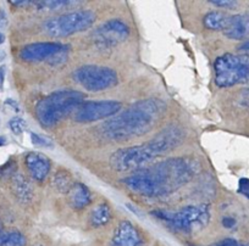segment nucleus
Returning <instances> with one entry per match:
<instances>
[{
    "label": "nucleus",
    "instance_id": "obj_32",
    "mask_svg": "<svg viewBox=\"0 0 249 246\" xmlns=\"http://www.w3.org/2000/svg\"><path fill=\"white\" fill-rule=\"evenodd\" d=\"M6 104H8V105H10L11 107H14V109H15V111H16V112H18V111H20V110H18V105L16 104V102L14 101L13 99H8V100H6Z\"/></svg>",
    "mask_w": 249,
    "mask_h": 246
},
{
    "label": "nucleus",
    "instance_id": "obj_20",
    "mask_svg": "<svg viewBox=\"0 0 249 246\" xmlns=\"http://www.w3.org/2000/svg\"><path fill=\"white\" fill-rule=\"evenodd\" d=\"M73 185L72 177L65 169H60L56 173L54 174V178H53V187L57 190L59 193L62 194H68L69 190L71 189V187Z\"/></svg>",
    "mask_w": 249,
    "mask_h": 246
},
{
    "label": "nucleus",
    "instance_id": "obj_9",
    "mask_svg": "<svg viewBox=\"0 0 249 246\" xmlns=\"http://www.w3.org/2000/svg\"><path fill=\"white\" fill-rule=\"evenodd\" d=\"M122 104L117 100H94L85 101L75 111V121L80 123H90V122L102 121L111 118L120 114Z\"/></svg>",
    "mask_w": 249,
    "mask_h": 246
},
{
    "label": "nucleus",
    "instance_id": "obj_2",
    "mask_svg": "<svg viewBox=\"0 0 249 246\" xmlns=\"http://www.w3.org/2000/svg\"><path fill=\"white\" fill-rule=\"evenodd\" d=\"M166 109V104L161 99L150 98L140 100L105 121L100 130L111 140H130L154 130L164 117Z\"/></svg>",
    "mask_w": 249,
    "mask_h": 246
},
{
    "label": "nucleus",
    "instance_id": "obj_13",
    "mask_svg": "<svg viewBox=\"0 0 249 246\" xmlns=\"http://www.w3.org/2000/svg\"><path fill=\"white\" fill-rule=\"evenodd\" d=\"M25 164L31 178L37 181L45 180L52 169V161L49 157L38 151L28 152L25 157Z\"/></svg>",
    "mask_w": 249,
    "mask_h": 246
},
{
    "label": "nucleus",
    "instance_id": "obj_23",
    "mask_svg": "<svg viewBox=\"0 0 249 246\" xmlns=\"http://www.w3.org/2000/svg\"><path fill=\"white\" fill-rule=\"evenodd\" d=\"M31 140H32V144L36 147L39 148H53L54 147V143L50 138L45 137V135L37 134V133H31Z\"/></svg>",
    "mask_w": 249,
    "mask_h": 246
},
{
    "label": "nucleus",
    "instance_id": "obj_27",
    "mask_svg": "<svg viewBox=\"0 0 249 246\" xmlns=\"http://www.w3.org/2000/svg\"><path fill=\"white\" fill-rule=\"evenodd\" d=\"M6 26H8V17L3 10H0V32L4 33Z\"/></svg>",
    "mask_w": 249,
    "mask_h": 246
},
{
    "label": "nucleus",
    "instance_id": "obj_3",
    "mask_svg": "<svg viewBox=\"0 0 249 246\" xmlns=\"http://www.w3.org/2000/svg\"><path fill=\"white\" fill-rule=\"evenodd\" d=\"M183 138L182 128L169 126L148 142L116 150L110 156V166L117 172L138 171L157 157L178 147L183 142Z\"/></svg>",
    "mask_w": 249,
    "mask_h": 246
},
{
    "label": "nucleus",
    "instance_id": "obj_14",
    "mask_svg": "<svg viewBox=\"0 0 249 246\" xmlns=\"http://www.w3.org/2000/svg\"><path fill=\"white\" fill-rule=\"evenodd\" d=\"M224 34L233 40H244L249 37V16L232 15L224 30Z\"/></svg>",
    "mask_w": 249,
    "mask_h": 246
},
{
    "label": "nucleus",
    "instance_id": "obj_33",
    "mask_svg": "<svg viewBox=\"0 0 249 246\" xmlns=\"http://www.w3.org/2000/svg\"><path fill=\"white\" fill-rule=\"evenodd\" d=\"M4 42H5V34L0 32V44H3Z\"/></svg>",
    "mask_w": 249,
    "mask_h": 246
},
{
    "label": "nucleus",
    "instance_id": "obj_15",
    "mask_svg": "<svg viewBox=\"0 0 249 246\" xmlns=\"http://www.w3.org/2000/svg\"><path fill=\"white\" fill-rule=\"evenodd\" d=\"M92 199V193L83 183H73L68 193L69 204L73 210H83L85 207L89 206Z\"/></svg>",
    "mask_w": 249,
    "mask_h": 246
},
{
    "label": "nucleus",
    "instance_id": "obj_29",
    "mask_svg": "<svg viewBox=\"0 0 249 246\" xmlns=\"http://www.w3.org/2000/svg\"><path fill=\"white\" fill-rule=\"evenodd\" d=\"M242 104L249 110V88L244 89L242 93Z\"/></svg>",
    "mask_w": 249,
    "mask_h": 246
},
{
    "label": "nucleus",
    "instance_id": "obj_35",
    "mask_svg": "<svg viewBox=\"0 0 249 246\" xmlns=\"http://www.w3.org/2000/svg\"><path fill=\"white\" fill-rule=\"evenodd\" d=\"M0 228H1V222H0Z\"/></svg>",
    "mask_w": 249,
    "mask_h": 246
},
{
    "label": "nucleus",
    "instance_id": "obj_6",
    "mask_svg": "<svg viewBox=\"0 0 249 246\" xmlns=\"http://www.w3.org/2000/svg\"><path fill=\"white\" fill-rule=\"evenodd\" d=\"M215 84L230 88L249 82V55L226 54L217 57L214 63Z\"/></svg>",
    "mask_w": 249,
    "mask_h": 246
},
{
    "label": "nucleus",
    "instance_id": "obj_25",
    "mask_svg": "<svg viewBox=\"0 0 249 246\" xmlns=\"http://www.w3.org/2000/svg\"><path fill=\"white\" fill-rule=\"evenodd\" d=\"M238 193L249 199V179L241 178L238 181Z\"/></svg>",
    "mask_w": 249,
    "mask_h": 246
},
{
    "label": "nucleus",
    "instance_id": "obj_12",
    "mask_svg": "<svg viewBox=\"0 0 249 246\" xmlns=\"http://www.w3.org/2000/svg\"><path fill=\"white\" fill-rule=\"evenodd\" d=\"M144 235L137 226L130 221H121L117 224L111 238L112 246H143Z\"/></svg>",
    "mask_w": 249,
    "mask_h": 246
},
{
    "label": "nucleus",
    "instance_id": "obj_22",
    "mask_svg": "<svg viewBox=\"0 0 249 246\" xmlns=\"http://www.w3.org/2000/svg\"><path fill=\"white\" fill-rule=\"evenodd\" d=\"M9 128L15 135H21L26 130H27V123L21 117H13L9 121Z\"/></svg>",
    "mask_w": 249,
    "mask_h": 246
},
{
    "label": "nucleus",
    "instance_id": "obj_21",
    "mask_svg": "<svg viewBox=\"0 0 249 246\" xmlns=\"http://www.w3.org/2000/svg\"><path fill=\"white\" fill-rule=\"evenodd\" d=\"M77 1H68V0H44V1H32L39 9H48V10H57V9L68 8L73 5Z\"/></svg>",
    "mask_w": 249,
    "mask_h": 246
},
{
    "label": "nucleus",
    "instance_id": "obj_11",
    "mask_svg": "<svg viewBox=\"0 0 249 246\" xmlns=\"http://www.w3.org/2000/svg\"><path fill=\"white\" fill-rule=\"evenodd\" d=\"M69 51V45L59 42H40L27 44L20 50V59L26 63L47 61L54 63L59 55Z\"/></svg>",
    "mask_w": 249,
    "mask_h": 246
},
{
    "label": "nucleus",
    "instance_id": "obj_28",
    "mask_svg": "<svg viewBox=\"0 0 249 246\" xmlns=\"http://www.w3.org/2000/svg\"><path fill=\"white\" fill-rule=\"evenodd\" d=\"M222 226L225 227V228H233L234 226H236V219L232 218V217L230 216H226L222 218Z\"/></svg>",
    "mask_w": 249,
    "mask_h": 246
},
{
    "label": "nucleus",
    "instance_id": "obj_10",
    "mask_svg": "<svg viewBox=\"0 0 249 246\" xmlns=\"http://www.w3.org/2000/svg\"><path fill=\"white\" fill-rule=\"evenodd\" d=\"M130 27L122 20H109L98 26L92 33V39L100 48H110L124 42L130 35Z\"/></svg>",
    "mask_w": 249,
    "mask_h": 246
},
{
    "label": "nucleus",
    "instance_id": "obj_1",
    "mask_svg": "<svg viewBox=\"0 0 249 246\" xmlns=\"http://www.w3.org/2000/svg\"><path fill=\"white\" fill-rule=\"evenodd\" d=\"M195 157H171L143 167L122 179L130 192L145 197H164L190 183L200 172Z\"/></svg>",
    "mask_w": 249,
    "mask_h": 246
},
{
    "label": "nucleus",
    "instance_id": "obj_19",
    "mask_svg": "<svg viewBox=\"0 0 249 246\" xmlns=\"http://www.w3.org/2000/svg\"><path fill=\"white\" fill-rule=\"evenodd\" d=\"M13 189L15 192L16 197L20 200L23 201H27L31 199V195H32V189H31V185L27 180L25 179V177L21 176V174H15L13 177Z\"/></svg>",
    "mask_w": 249,
    "mask_h": 246
},
{
    "label": "nucleus",
    "instance_id": "obj_4",
    "mask_svg": "<svg viewBox=\"0 0 249 246\" xmlns=\"http://www.w3.org/2000/svg\"><path fill=\"white\" fill-rule=\"evenodd\" d=\"M86 95L80 90L62 89L40 99L36 105V117L44 128H52L75 112L85 102Z\"/></svg>",
    "mask_w": 249,
    "mask_h": 246
},
{
    "label": "nucleus",
    "instance_id": "obj_31",
    "mask_svg": "<svg viewBox=\"0 0 249 246\" xmlns=\"http://www.w3.org/2000/svg\"><path fill=\"white\" fill-rule=\"evenodd\" d=\"M238 50L239 51H243V52H249V39L242 42L241 44L238 45Z\"/></svg>",
    "mask_w": 249,
    "mask_h": 246
},
{
    "label": "nucleus",
    "instance_id": "obj_7",
    "mask_svg": "<svg viewBox=\"0 0 249 246\" xmlns=\"http://www.w3.org/2000/svg\"><path fill=\"white\" fill-rule=\"evenodd\" d=\"M97 16L92 10H76L54 16L43 23L45 34L53 38H65L87 31L94 25Z\"/></svg>",
    "mask_w": 249,
    "mask_h": 246
},
{
    "label": "nucleus",
    "instance_id": "obj_30",
    "mask_svg": "<svg viewBox=\"0 0 249 246\" xmlns=\"http://www.w3.org/2000/svg\"><path fill=\"white\" fill-rule=\"evenodd\" d=\"M5 76H6V67L4 65L0 66V89H3V87H4Z\"/></svg>",
    "mask_w": 249,
    "mask_h": 246
},
{
    "label": "nucleus",
    "instance_id": "obj_16",
    "mask_svg": "<svg viewBox=\"0 0 249 246\" xmlns=\"http://www.w3.org/2000/svg\"><path fill=\"white\" fill-rule=\"evenodd\" d=\"M112 218L111 207L107 202H100L97 206L93 207L89 213V223L94 228L107 226Z\"/></svg>",
    "mask_w": 249,
    "mask_h": 246
},
{
    "label": "nucleus",
    "instance_id": "obj_34",
    "mask_svg": "<svg viewBox=\"0 0 249 246\" xmlns=\"http://www.w3.org/2000/svg\"><path fill=\"white\" fill-rule=\"evenodd\" d=\"M239 246H249V243L248 244H244V245H239Z\"/></svg>",
    "mask_w": 249,
    "mask_h": 246
},
{
    "label": "nucleus",
    "instance_id": "obj_5",
    "mask_svg": "<svg viewBox=\"0 0 249 246\" xmlns=\"http://www.w3.org/2000/svg\"><path fill=\"white\" fill-rule=\"evenodd\" d=\"M150 214L165 223V226L169 227L171 230L184 234L205 228L210 219L209 207L207 205H191L177 211L157 210L150 212Z\"/></svg>",
    "mask_w": 249,
    "mask_h": 246
},
{
    "label": "nucleus",
    "instance_id": "obj_17",
    "mask_svg": "<svg viewBox=\"0 0 249 246\" xmlns=\"http://www.w3.org/2000/svg\"><path fill=\"white\" fill-rule=\"evenodd\" d=\"M230 16L221 11H209L203 17V23L210 31H224L229 23Z\"/></svg>",
    "mask_w": 249,
    "mask_h": 246
},
{
    "label": "nucleus",
    "instance_id": "obj_8",
    "mask_svg": "<svg viewBox=\"0 0 249 246\" xmlns=\"http://www.w3.org/2000/svg\"><path fill=\"white\" fill-rule=\"evenodd\" d=\"M73 80L86 90L102 92L116 85L117 73L107 66L85 65L73 72Z\"/></svg>",
    "mask_w": 249,
    "mask_h": 246
},
{
    "label": "nucleus",
    "instance_id": "obj_26",
    "mask_svg": "<svg viewBox=\"0 0 249 246\" xmlns=\"http://www.w3.org/2000/svg\"><path fill=\"white\" fill-rule=\"evenodd\" d=\"M214 246H239V244L236 239L226 238V239H224V240L219 241L217 244H215Z\"/></svg>",
    "mask_w": 249,
    "mask_h": 246
},
{
    "label": "nucleus",
    "instance_id": "obj_18",
    "mask_svg": "<svg viewBox=\"0 0 249 246\" xmlns=\"http://www.w3.org/2000/svg\"><path fill=\"white\" fill-rule=\"evenodd\" d=\"M26 236L18 230H0V246H26Z\"/></svg>",
    "mask_w": 249,
    "mask_h": 246
},
{
    "label": "nucleus",
    "instance_id": "obj_24",
    "mask_svg": "<svg viewBox=\"0 0 249 246\" xmlns=\"http://www.w3.org/2000/svg\"><path fill=\"white\" fill-rule=\"evenodd\" d=\"M209 3L221 9H233L238 4L237 1H233V0H212Z\"/></svg>",
    "mask_w": 249,
    "mask_h": 246
}]
</instances>
